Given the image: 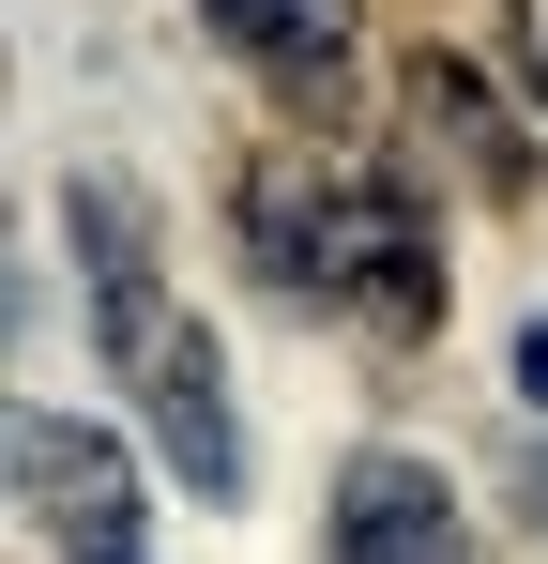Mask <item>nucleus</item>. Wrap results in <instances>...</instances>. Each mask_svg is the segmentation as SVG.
<instances>
[{
  "label": "nucleus",
  "mask_w": 548,
  "mask_h": 564,
  "mask_svg": "<svg viewBox=\"0 0 548 564\" xmlns=\"http://www.w3.org/2000/svg\"><path fill=\"white\" fill-rule=\"evenodd\" d=\"M320 321H365V336H442V229H427V198L396 184V169H336L320 198V275H305Z\"/></svg>",
  "instance_id": "nucleus-1"
},
{
  "label": "nucleus",
  "mask_w": 548,
  "mask_h": 564,
  "mask_svg": "<svg viewBox=\"0 0 548 564\" xmlns=\"http://www.w3.org/2000/svg\"><path fill=\"white\" fill-rule=\"evenodd\" d=\"M0 458H15V503H31V534H46L62 564H153V473L122 458L107 427H77V412H15Z\"/></svg>",
  "instance_id": "nucleus-2"
},
{
  "label": "nucleus",
  "mask_w": 548,
  "mask_h": 564,
  "mask_svg": "<svg viewBox=\"0 0 548 564\" xmlns=\"http://www.w3.org/2000/svg\"><path fill=\"white\" fill-rule=\"evenodd\" d=\"M122 381H138V412H153V458H168V488H198V503H244V397H229V351H213V321H153L138 351H122Z\"/></svg>",
  "instance_id": "nucleus-3"
},
{
  "label": "nucleus",
  "mask_w": 548,
  "mask_h": 564,
  "mask_svg": "<svg viewBox=\"0 0 548 564\" xmlns=\"http://www.w3.org/2000/svg\"><path fill=\"white\" fill-rule=\"evenodd\" d=\"M336 564H487L472 550V519H457V488L412 443H365L336 473Z\"/></svg>",
  "instance_id": "nucleus-4"
},
{
  "label": "nucleus",
  "mask_w": 548,
  "mask_h": 564,
  "mask_svg": "<svg viewBox=\"0 0 548 564\" xmlns=\"http://www.w3.org/2000/svg\"><path fill=\"white\" fill-rule=\"evenodd\" d=\"M396 93H412V122H427V138H442L487 198H534V138H518V107L487 93L457 46H412V62H396Z\"/></svg>",
  "instance_id": "nucleus-5"
},
{
  "label": "nucleus",
  "mask_w": 548,
  "mask_h": 564,
  "mask_svg": "<svg viewBox=\"0 0 548 564\" xmlns=\"http://www.w3.org/2000/svg\"><path fill=\"white\" fill-rule=\"evenodd\" d=\"M320 198H336L320 153H260V169H229V229H244V275H260L274 305H305V275H320Z\"/></svg>",
  "instance_id": "nucleus-6"
},
{
  "label": "nucleus",
  "mask_w": 548,
  "mask_h": 564,
  "mask_svg": "<svg viewBox=\"0 0 548 564\" xmlns=\"http://www.w3.org/2000/svg\"><path fill=\"white\" fill-rule=\"evenodd\" d=\"M198 31H213L229 62H260L274 93H336V77H351V46H365L351 0H198Z\"/></svg>",
  "instance_id": "nucleus-7"
},
{
  "label": "nucleus",
  "mask_w": 548,
  "mask_h": 564,
  "mask_svg": "<svg viewBox=\"0 0 548 564\" xmlns=\"http://www.w3.org/2000/svg\"><path fill=\"white\" fill-rule=\"evenodd\" d=\"M62 229H77L91 305H138V290H153V184H122V169H77V184H62Z\"/></svg>",
  "instance_id": "nucleus-8"
},
{
  "label": "nucleus",
  "mask_w": 548,
  "mask_h": 564,
  "mask_svg": "<svg viewBox=\"0 0 548 564\" xmlns=\"http://www.w3.org/2000/svg\"><path fill=\"white\" fill-rule=\"evenodd\" d=\"M503 381H518V397L548 412V321H518V336H503Z\"/></svg>",
  "instance_id": "nucleus-9"
},
{
  "label": "nucleus",
  "mask_w": 548,
  "mask_h": 564,
  "mask_svg": "<svg viewBox=\"0 0 548 564\" xmlns=\"http://www.w3.org/2000/svg\"><path fill=\"white\" fill-rule=\"evenodd\" d=\"M518 503H534V519H548V443H534V458H518Z\"/></svg>",
  "instance_id": "nucleus-10"
}]
</instances>
